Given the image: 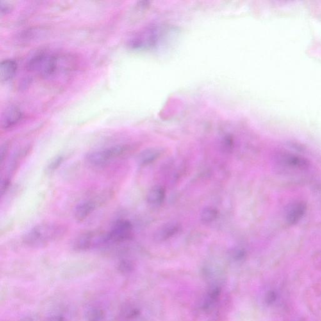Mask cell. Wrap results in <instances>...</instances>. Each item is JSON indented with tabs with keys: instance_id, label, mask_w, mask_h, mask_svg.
Listing matches in <instances>:
<instances>
[{
	"instance_id": "obj_7",
	"label": "cell",
	"mask_w": 321,
	"mask_h": 321,
	"mask_svg": "<svg viewBox=\"0 0 321 321\" xmlns=\"http://www.w3.org/2000/svg\"><path fill=\"white\" fill-rule=\"evenodd\" d=\"M306 211L304 203L297 202L291 204L286 212V219L289 224L294 225L304 217Z\"/></svg>"
},
{
	"instance_id": "obj_19",
	"label": "cell",
	"mask_w": 321,
	"mask_h": 321,
	"mask_svg": "<svg viewBox=\"0 0 321 321\" xmlns=\"http://www.w3.org/2000/svg\"><path fill=\"white\" fill-rule=\"evenodd\" d=\"M11 10V6L6 2H1V14H6Z\"/></svg>"
},
{
	"instance_id": "obj_12",
	"label": "cell",
	"mask_w": 321,
	"mask_h": 321,
	"mask_svg": "<svg viewBox=\"0 0 321 321\" xmlns=\"http://www.w3.org/2000/svg\"><path fill=\"white\" fill-rule=\"evenodd\" d=\"M160 155L158 149H149L145 150L138 157V163L141 166H146L154 162Z\"/></svg>"
},
{
	"instance_id": "obj_8",
	"label": "cell",
	"mask_w": 321,
	"mask_h": 321,
	"mask_svg": "<svg viewBox=\"0 0 321 321\" xmlns=\"http://www.w3.org/2000/svg\"><path fill=\"white\" fill-rule=\"evenodd\" d=\"M96 204L92 200H86L78 204L75 208L74 217L78 222H83L94 212Z\"/></svg>"
},
{
	"instance_id": "obj_5",
	"label": "cell",
	"mask_w": 321,
	"mask_h": 321,
	"mask_svg": "<svg viewBox=\"0 0 321 321\" xmlns=\"http://www.w3.org/2000/svg\"><path fill=\"white\" fill-rule=\"evenodd\" d=\"M23 114L20 109L10 106L4 111L1 117V127L8 129L14 127L22 119Z\"/></svg>"
},
{
	"instance_id": "obj_17",
	"label": "cell",
	"mask_w": 321,
	"mask_h": 321,
	"mask_svg": "<svg viewBox=\"0 0 321 321\" xmlns=\"http://www.w3.org/2000/svg\"><path fill=\"white\" fill-rule=\"evenodd\" d=\"M277 299V293L274 291H269L266 293L265 300L268 305L274 304Z\"/></svg>"
},
{
	"instance_id": "obj_20",
	"label": "cell",
	"mask_w": 321,
	"mask_h": 321,
	"mask_svg": "<svg viewBox=\"0 0 321 321\" xmlns=\"http://www.w3.org/2000/svg\"><path fill=\"white\" fill-rule=\"evenodd\" d=\"M244 252L243 250L240 249H234L233 252V256L234 259H242L244 257Z\"/></svg>"
},
{
	"instance_id": "obj_6",
	"label": "cell",
	"mask_w": 321,
	"mask_h": 321,
	"mask_svg": "<svg viewBox=\"0 0 321 321\" xmlns=\"http://www.w3.org/2000/svg\"><path fill=\"white\" fill-rule=\"evenodd\" d=\"M181 227L178 223L168 222L159 228L154 234V239L156 242H164L172 238L180 230Z\"/></svg>"
},
{
	"instance_id": "obj_15",
	"label": "cell",
	"mask_w": 321,
	"mask_h": 321,
	"mask_svg": "<svg viewBox=\"0 0 321 321\" xmlns=\"http://www.w3.org/2000/svg\"><path fill=\"white\" fill-rule=\"evenodd\" d=\"M63 161H64V157L63 156H56V158L52 159L51 162L47 166L46 172L47 174H52L55 171L58 170L62 165Z\"/></svg>"
},
{
	"instance_id": "obj_3",
	"label": "cell",
	"mask_w": 321,
	"mask_h": 321,
	"mask_svg": "<svg viewBox=\"0 0 321 321\" xmlns=\"http://www.w3.org/2000/svg\"><path fill=\"white\" fill-rule=\"evenodd\" d=\"M107 245H109L108 233L88 232L76 238L73 246L77 251H87Z\"/></svg>"
},
{
	"instance_id": "obj_10",
	"label": "cell",
	"mask_w": 321,
	"mask_h": 321,
	"mask_svg": "<svg viewBox=\"0 0 321 321\" xmlns=\"http://www.w3.org/2000/svg\"><path fill=\"white\" fill-rule=\"evenodd\" d=\"M281 163L286 167L293 169H304L308 166V163L302 157L293 154H284L281 157Z\"/></svg>"
},
{
	"instance_id": "obj_13",
	"label": "cell",
	"mask_w": 321,
	"mask_h": 321,
	"mask_svg": "<svg viewBox=\"0 0 321 321\" xmlns=\"http://www.w3.org/2000/svg\"><path fill=\"white\" fill-rule=\"evenodd\" d=\"M217 209L213 207H206L203 209L201 213V219L204 224L213 222L218 217Z\"/></svg>"
},
{
	"instance_id": "obj_11",
	"label": "cell",
	"mask_w": 321,
	"mask_h": 321,
	"mask_svg": "<svg viewBox=\"0 0 321 321\" xmlns=\"http://www.w3.org/2000/svg\"><path fill=\"white\" fill-rule=\"evenodd\" d=\"M166 191L162 186H156L149 191L147 196V202L152 205L161 204L165 199Z\"/></svg>"
},
{
	"instance_id": "obj_14",
	"label": "cell",
	"mask_w": 321,
	"mask_h": 321,
	"mask_svg": "<svg viewBox=\"0 0 321 321\" xmlns=\"http://www.w3.org/2000/svg\"><path fill=\"white\" fill-rule=\"evenodd\" d=\"M104 312L97 308L91 309L86 314L88 321H102L104 319Z\"/></svg>"
},
{
	"instance_id": "obj_21",
	"label": "cell",
	"mask_w": 321,
	"mask_h": 321,
	"mask_svg": "<svg viewBox=\"0 0 321 321\" xmlns=\"http://www.w3.org/2000/svg\"><path fill=\"white\" fill-rule=\"evenodd\" d=\"M8 152V146L6 145H4L3 146L1 147V163H3V159L5 158V157L6 156V154H7Z\"/></svg>"
},
{
	"instance_id": "obj_18",
	"label": "cell",
	"mask_w": 321,
	"mask_h": 321,
	"mask_svg": "<svg viewBox=\"0 0 321 321\" xmlns=\"http://www.w3.org/2000/svg\"><path fill=\"white\" fill-rule=\"evenodd\" d=\"M10 182L8 179H4V180L1 181V193L2 196L8 190L9 187H10Z\"/></svg>"
},
{
	"instance_id": "obj_2",
	"label": "cell",
	"mask_w": 321,
	"mask_h": 321,
	"mask_svg": "<svg viewBox=\"0 0 321 321\" xmlns=\"http://www.w3.org/2000/svg\"><path fill=\"white\" fill-rule=\"evenodd\" d=\"M129 147L126 145H117L106 149L91 151L86 156V160L93 166H102L124 155Z\"/></svg>"
},
{
	"instance_id": "obj_16",
	"label": "cell",
	"mask_w": 321,
	"mask_h": 321,
	"mask_svg": "<svg viewBox=\"0 0 321 321\" xmlns=\"http://www.w3.org/2000/svg\"><path fill=\"white\" fill-rule=\"evenodd\" d=\"M118 267L120 272L127 273L133 270V265L130 261L124 260L120 262Z\"/></svg>"
},
{
	"instance_id": "obj_1",
	"label": "cell",
	"mask_w": 321,
	"mask_h": 321,
	"mask_svg": "<svg viewBox=\"0 0 321 321\" xmlns=\"http://www.w3.org/2000/svg\"><path fill=\"white\" fill-rule=\"evenodd\" d=\"M66 233L67 229L64 225L54 223L41 224L26 232L22 241L29 247L38 249L60 240Z\"/></svg>"
},
{
	"instance_id": "obj_9",
	"label": "cell",
	"mask_w": 321,
	"mask_h": 321,
	"mask_svg": "<svg viewBox=\"0 0 321 321\" xmlns=\"http://www.w3.org/2000/svg\"><path fill=\"white\" fill-rule=\"evenodd\" d=\"M17 63L15 60L7 59L2 61L0 65V79L7 82L12 79L17 71Z\"/></svg>"
},
{
	"instance_id": "obj_4",
	"label": "cell",
	"mask_w": 321,
	"mask_h": 321,
	"mask_svg": "<svg viewBox=\"0 0 321 321\" xmlns=\"http://www.w3.org/2000/svg\"><path fill=\"white\" fill-rule=\"evenodd\" d=\"M133 227L131 223L126 220H118L108 232L109 245L120 243L130 240L133 236Z\"/></svg>"
}]
</instances>
